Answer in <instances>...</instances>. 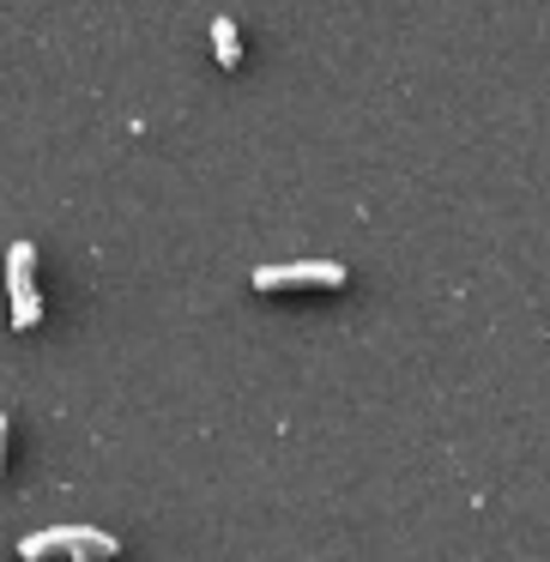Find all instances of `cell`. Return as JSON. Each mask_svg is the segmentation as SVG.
Instances as JSON below:
<instances>
[{"instance_id":"obj_2","label":"cell","mask_w":550,"mask_h":562,"mask_svg":"<svg viewBox=\"0 0 550 562\" xmlns=\"http://www.w3.org/2000/svg\"><path fill=\"white\" fill-rule=\"evenodd\" d=\"M255 291H284V284H321V291H333V284H345V267H333V260H291V267H255Z\"/></svg>"},{"instance_id":"obj_3","label":"cell","mask_w":550,"mask_h":562,"mask_svg":"<svg viewBox=\"0 0 550 562\" xmlns=\"http://www.w3.org/2000/svg\"><path fill=\"white\" fill-rule=\"evenodd\" d=\"M86 544L115 550V538H110V532H98V526H49V532H31L25 544H19V557L37 562V557H49V550H86Z\"/></svg>"},{"instance_id":"obj_4","label":"cell","mask_w":550,"mask_h":562,"mask_svg":"<svg viewBox=\"0 0 550 562\" xmlns=\"http://www.w3.org/2000/svg\"><path fill=\"white\" fill-rule=\"evenodd\" d=\"M212 55H218V67H243V37H236V19H212Z\"/></svg>"},{"instance_id":"obj_5","label":"cell","mask_w":550,"mask_h":562,"mask_svg":"<svg viewBox=\"0 0 550 562\" xmlns=\"http://www.w3.org/2000/svg\"><path fill=\"white\" fill-rule=\"evenodd\" d=\"M0 484H7V412H0Z\"/></svg>"},{"instance_id":"obj_1","label":"cell","mask_w":550,"mask_h":562,"mask_svg":"<svg viewBox=\"0 0 550 562\" xmlns=\"http://www.w3.org/2000/svg\"><path fill=\"white\" fill-rule=\"evenodd\" d=\"M7 291H13V327H37L43 296H37V248L31 243L7 248Z\"/></svg>"}]
</instances>
